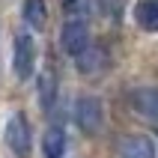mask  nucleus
<instances>
[{"label": "nucleus", "mask_w": 158, "mask_h": 158, "mask_svg": "<svg viewBox=\"0 0 158 158\" xmlns=\"http://www.w3.org/2000/svg\"><path fill=\"white\" fill-rule=\"evenodd\" d=\"M3 137H6V146L15 152L18 158H27V155H30V123H27L24 114H12L6 119Z\"/></svg>", "instance_id": "f257e3e1"}, {"label": "nucleus", "mask_w": 158, "mask_h": 158, "mask_svg": "<svg viewBox=\"0 0 158 158\" xmlns=\"http://www.w3.org/2000/svg\"><path fill=\"white\" fill-rule=\"evenodd\" d=\"M75 123H78L81 131L96 134L105 123V110H102V102L96 96H81L75 102Z\"/></svg>", "instance_id": "f03ea898"}, {"label": "nucleus", "mask_w": 158, "mask_h": 158, "mask_svg": "<svg viewBox=\"0 0 158 158\" xmlns=\"http://www.w3.org/2000/svg\"><path fill=\"white\" fill-rule=\"evenodd\" d=\"M36 66V42L30 33H18L15 36V48H12V69H15V78L27 81L33 75Z\"/></svg>", "instance_id": "7ed1b4c3"}, {"label": "nucleus", "mask_w": 158, "mask_h": 158, "mask_svg": "<svg viewBox=\"0 0 158 158\" xmlns=\"http://www.w3.org/2000/svg\"><path fill=\"white\" fill-rule=\"evenodd\" d=\"M89 45V30L84 21H66L60 30V48L72 57H78L84 48Z\"/></svg>", "instance_id": "20e7f679"}, {"label": "nucleus", "mask_w": 158, "mask_h": 158, "mask_svg": "<svg viewBox=\"0 0 158 158\" xmlns=\"http://www.w3.org/2000/svg\"><path fill=\"white\" fill-rule=\"evenodd\" d=\"M119 158H158V146L149 134H128L119 140Z\"/></svg>", "instance_id": "39448f33"}, {"label": "nucleus", "mask_w": 158, "mask_h": 158, "mask_svg": "<svg viewBox=\"0 0 158 158\" xmlns=\"http://www.w3.org/2000/svg\"><path fill=\"white\" fill-rule=\"evenodd\" d=\"M131 105L140 116L158 123V87H137L131 93Z\"/></svg>", "instance_id": "423d86ee"}, {"label": "nucleus", "mask_w": 158, "mask_h": 158, "mask_svg": "<svg viewBox=\"0 0 158 158\" xmlns=\"http://www.w3.org/2000/svg\"><path fill=\"white\" fill-rule=\"evenodd\" d=\"M107 66V54L105 48H98V45H93V48H84V51L78 54V72L81 75H98V72Z\"/></svg>", "instance_id": "0eeeda50"}, {"label": "nucleus", "mask_w": 158, "mask_h": 158, "mask_svg": "<svg viewBox=\"0 0 158 158\" xmlns=\"http://www.w3.org/2000/svg\"><path fill=\"white\" fill-rule=\"evenodd\" d=\"M134 21L146 33H158V0H137L134 6Z\"/></svg>", "instance_id": "6e6552de"}, {"label": "nucleus", "mask_w": 158, "mask_h": 158, "mask_svg": "<svg viewBox=\"0 0 158 158\" xmlns=\"http://www.w3.org/2000/svg\"><path fill=\"white\" fill-rule=\"evenodd\" d=\"M63 152H66V134H63V128H48L42 137V155L45 158H63Z\"/></svg>", "instance_id": "1a4fd4ad"}, {"label": "nucleus", "mask_w": 158, "mask_h": 158, "mask_svg": "<svg viewBox=\"0 0 158 158\" xmlns=\"http://www.w3.org/2000/svg\"><path fill=\"white\" fill-rule=\"evenodd\" d=\"M24 21L33 30H45V24H48V3L45 0H24Z\"/></svg>", "instance_id": "9d476101"}, {"label": "nucleus", "mask_w": 158, "mask_h": 158, "mask_svg": "<svg viewBox=\"0 0 158 158\" xmlns=\"http://www.w3.org/2000/svg\"><path fill=\"white\" fill-rule=\"evenodd\" d=\"M54 98H57V75L48 69V72H42V78H39V102H42L45 110H51Z\"/></svg>", "instance_id": "9b49d317"}, {"label": "nucleus", "mask_w": 158, "mask_h": 158, "mask_svg": "<svg viewBox=\"0 0 158 158\" xmlns=\"http://www.w3.org/2000/svg\"><path fill=\"white\" fill-rule=\"evenodd\" d=\"M75 3H78V0H63V6H75Z\"/></svg>", "instance_id": "f8f14e48"}]
</instances>
